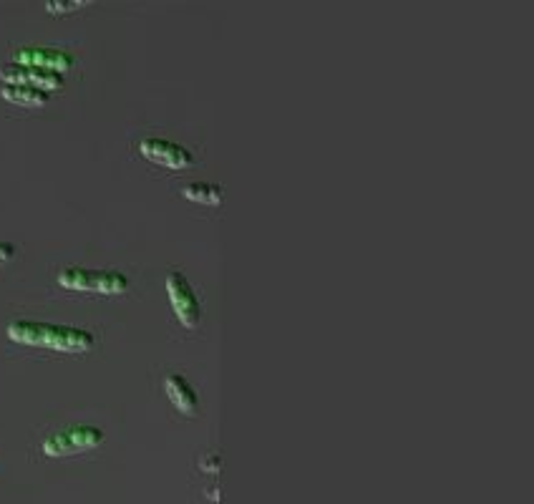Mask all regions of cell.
Segmentation results:
<instances>
[{
  "instance_id": "obj_1",
  "label": "cell",
  "mask_w": 534,
  "mask_h": 504,
  "mask_svg": "<svg viewBox=\"0 0 534 504\" xmlns=\"http://www.w3.org/2000/svg\"><path fill=\"white\" fill-rule=\"evenodd\" d=\"M8 338L18 346L46 348L58 353H86L94 348V336L84 328L58 326L43 321H13L6 328Z\"/></svg>"
},
{
  "instance_id": "obj_2",
  "label": "cell",
  "mask_w": 534,
  "mask_h": 504,
  "mask_svg": "<svg viewBox=\"0 0 534 504\" xmlns=\"http://www.w3.org/2000/svg\"><path fill=\"white\" fill-rule=\"evenodd\" d=\"M106 439L104 431L99 426L91 424H71L63 429L53 431L41 441V452L51 459L76 457V454L91 452V449L101 447Z\"/></svg>"
},
{
  "instance_id": "obj_3",
  "label": "cell",
  "mask_w": 534,
  "mask_h": 504,
  "mask_svg": "<svg viewBox=\"0 0 534 504\" xmlns=\"http://www.w3.org/2000/svg\"><path fill=\"white\" fill-rule=\"evenodd\" d=\"M58 285L74 293H96V295H124L129 290V278L116 270H89V268H66L58 273Z\"/></svg>"
},
{
  "instance_id": "obj_4",
  "label": "cell",
  "mask_w": 534,
  "mask_h": 504,
  "mask_svg": "<svg viewBox=\"0 0 534 504\" xmlns=\"http://www.w3.org/2000/svg\"><path fill=\"white\" fill-rule=\"evenodd\" d=\"M164 288H167L169 308H172L179 326L187 328V331H197L199 323H202V305H199V298L187 275L179 273V270H169Z\"/></svg>"
},
{
  "instance_id": "obj_5",
  "label": "cell",
  "mask_w": 534,
  "mask_h": 504,
  "mask_svg": "<svg viewBox=\"0 0 534 504\" xmlns=\"http://www.w3.org/2000/svg\"><path fill=\"white\" fill-rule=\"evenodd\" d=\"M18 66H28V69L48 71V74H69L74 69L76 58L69 51H61V48H43V46H26L18 48L13 53V61Z\"/></svg>"
},
{
  "instance_id": "obj_6",
  "label": "cell",
  "mask_w": 534,
  "mask_h": 504,
  "mask_svg": "<svg viewBox=\"0 0 534 504\" xmlns=\"http://www.w3.org/2000/svg\"><path fill=\"white\" fill-rule=\"evenodd\" d=\"M139 154H142L147 162L157 164V167L162 169H172V172H182V169H189L194 164L187 147L159 137L142 139V142H139Z\"/></svg>"
},
{
  "instance_id": "obj_7",
  "label": "cell",
  "mask_w": 534,
  "mask_h": 504,
  "mask_svg": "<svg viewBox=\"0 0 534 504\" xmlns=\"http://www.w3.org/2000/svg\"><path fill=\"white\" fill-rule=\"evenodd\" d=\"M0 84L28 86V89H38L46 91V94H53V91L63 89V76L48 74V71L28 69V66H18V63H6V66H0Z\"/></svg>"
},
{
  "instance_id": "obj_8",
  "label": "cell",
  "mask_w": 534,
  "mask_h": 504,
  "mask_svg": "<svg viewBox=\"0 0 534 504\" xmlns=\"http://www.w3.org/2000/svg\"><path fill=\"white\" fill-rule=\"evenodd\" d=\"M162 386H164V396H167V401L174 406V411H177L179 416H184V419H194V416L199 414L197 391H194V386L189 384L182 373H169V376H164Z\"/></svg>"
},
{
  "instance_id": "obj_9",
  "label": "cell",
  "mask_w": 534,
  "mask_h": 504,
  "mask_svg": "<svg viewBox=\"0 0 534 504\" xmlns=\"http://www.w3.org/2000/svg\"><path fill=\"white\" fill-rule=\"evenodd\" d=\"M0 99L13 106H23V109H41L51 101V94L28 89V86H0Z\"/></svg>"
},
{
  "instance_id": "obj_10",
  "label": "cell",
  "mask_w": 534,
  "mask_h": 504,
  "mask_svg": "<svg viewBox=\"0 0 534 504\" xmlns=\"http://www.w3.org/2000/svg\"><path fill=\"white\" fill-rule=\"evenodd\" d=\"M184 200L194 202V205L202 207H220L222 205V189L217 184L210 182H192L187 187H182Z\"/></svg>"
},
{
  "instance_id": "obj_11",
  "label": "cell",
  "mask_w": 534,
  "mask_h": 504,
  "mask_svg": "<svg viewBox=\"0 0 534 504\" xmlns=\"http://www.w3.org/2000/svg\"><path fill=\"white\" fill-rule=\"evenodd\" d=\"M91 6L89 0H48L46 3V11L51 13V16H66V13H74V11H81V8Z\"/></svg>"
},
{
  "instance_id": "obj_12",
  "label": "cell",
  "mask_w": 534,
  "mask_h": 504,
  "mask_svg": "<svg viewBox=\"0 0 534 504\" xmlns=\"http://www.w3.org/2000/svg\"><path fill=\"white\" fill-rule=\"evenodd\" d=\"M13 255H16V247H13L11 242H0V268L6 263H11Z\"/></svg>"
}]
</instances>
